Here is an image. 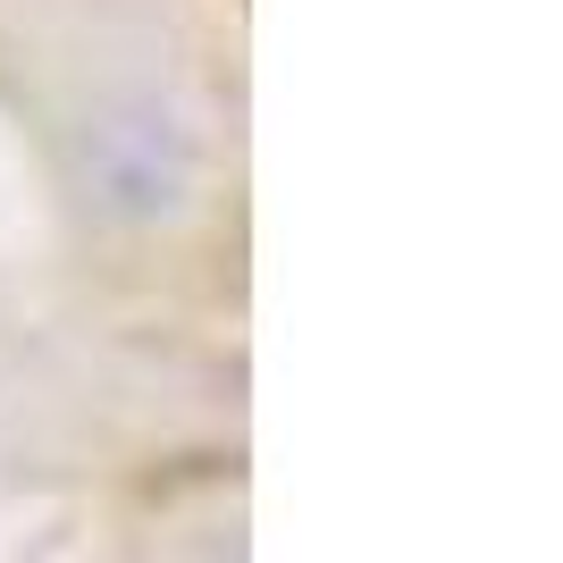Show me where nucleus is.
I'll return each mask as SVG.
<instances>
[{
	"mask_svg": "<svg viewBox=\"0 0 563 563\" xmlns=\"http://www.w3.org/2000/svg\"><path fill=\"white\" fill-rule=\"evenodd\" d=\"M194 177V143L168 126V118L135 110V118H118V126H93V186L110 194L118 211H168L177 194H186Z\"/></svg>",
	"mask_w": 563,
	"mask_h": 563,
	"instance_id": "nucleus-1",
	"label": "nucleus"
}]
</instances>
